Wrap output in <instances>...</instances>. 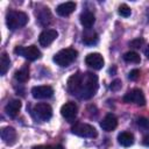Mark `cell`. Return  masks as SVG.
<instances>
[{
    "instance_id": "6da1fadb",
    "label": "cell",
    "mask_w": 149,
    "mask_h": 149,
    "mask_svg": "<svg viewBox=\"0 0 149 149\" xmlns=\"http://www.w3.org/2000/svg\"><path fill=\"white\" fill-rule=\"evenodd\" d=\"M98 90V77L91 72H76L68 79V91L80 99L92 98Z\"/></svg>"
},
{
    "instance_id": "7a4b0ae2",
    "label": "cell",
    "mask_w": 149,
    "mask_h": 149,
    "mask_svg": "<svg viewBox=\"0 0 149 149\" xmlns=\"http://www.w3.org/2000/svg\"><path fill=\"white\" fill-rule=\"evenodd\" d=\"M28 22V15L21 10H9L6 15V24L10 30L19 29L26 26Z\"/></svg>"
},
{
    "instance_id": "3957f363",
    "label": "cell",
    "mask_w": 149,
    "mask_h": 149,
    "mask_svg": "<svg viewBox=\"0 0 149 149\" xmlns=\"http://www.w3.org/2000/svg\"><path fill=\"white\" fill-rule=\"evenodd\" d=\"M78 56V51L72 49V48H66V49H62L59 50L57 54H55L54 56V62L62 66V68H65L68 65H70Z\"/></svg>"
},
{
    "instance_id": "277c9868",
    "label": "cell",
    "mask_w": 149,
    "mask_h": 149,
    "mask_svg": "<svg viewBox=\"0 0 149 149\" xmlns=\"http://www.w3.org/2000/svg\"><path fill=\"white\" fill-rule=\"evenodd\" d=\"M14 52L16 55H19V56L24 57L28 61H36V59H38L42 56L40 49L36 45H29V47H21V45H19V47H16L14 49Z\"/></svg>"
},
{
    "instance_id": "5b68a950",
    "label": "cell",
    "mask_w": 149,
    "mask_h": 149,
    "mask_svg": "<svg viewBox=\"0 0 149 149\" xmlns=\"http://www.w3.org/2000/svg\"><path fill=\"white\" fill-rule=\"evenodd\" d=\"M72 133L77 136H81V137H90V139H93V137H97L98 136V132L97 129L91 126V125H87V123H81V122H78L76 123L72 128H71Z\"/></svg>"
},
{
    "instance_id": "8992f818",
    "label": "cell",
    "mask_w": 149,
    "mask_h": 149,
    "mask_svg": "<svg viewBox=\"0 0 149 149\" xmlns=\"http://www.w3.org/2000/svg\"><path fill=\"white\" fill-rule=\"evenodd\" d=\"M33 115L41 121H48L52 116V108L49 104L38 102L33 108Z\"/></svg>"
},
{
    "instance_id": "52a82bcc",
    "label": "cell",
    "mask_w": 149,
    "mask_h": 149,
    "mask_svg": "<svg viewBox=\"0 0 149 149\" xmlns=\"http://www.w3.org/2000/svg\"><path fill=\"white\" fill-rule=\"evenodd\" d=\"M123 101L125 102H133V104H136L139 106H144L146 105L144 94L139 88H133V90L128 91L123 97Z\"/></svg>"
},
{
    "instance_id": "ba28073f",
    "label": "cell",
    "mask_w": 149,
    "mask_h": 149,
    "mask_svg": "<svg viewBox=\"0 0 149 149\" xmlns=\"http://www.w3.org/2000/svg\"><path fill=\"white\" fill-rule=\"evenodd\" d=\"M85 63L87 66L92 68L93 70H100L102 66H104V57L98 54V52H92V54H88L85 58Z\"/></svg>"
},
{
    "instance_id": "9c48e42d",
    "label": "cell",
    "mask_w": 149,
    "mask_h": 149,
    "mask_svg": "<svg viewBox=\"0 0 149 149\" xmlns=\"http://www.w3.org/2000/svg\"><path fill=\"white\" fill-rule=\"evenodd\" d=\"M31 94L35 99H48V98L52 97L54 90L51 86H48V85L35 86L31 88Z\"/></svg>"
},
{
    "instance_id": "30bf717a",
    "label": "cell",
    "mask_w": 149,
    "mask_h": 149,
    "mask_svg": "<svg viewBox=\"0 0 149 149\" xmlns=\"http://www.w3.org/2000/svg\"><path fill=\"white\" fill-rule=\"evenodd\" d=\"M57 36H58V33L55 29H45L40 34L38 42L42 47H48L56 40Z\"/></svg>"
},
{
    "instance_id": "8fae6325",
    "label": "cell",
    "mask_w": 149,
    "mask_h": 149,
    "mask_svg": "<svg viewBox=\"0 0 149 149\" xmlns=\"http://www.w3.org/2000/svg\"><path fill=\"white\" fill-rule=\"evenodd\" d=\"M77 105L72 101H69V102H65L62 108H61V114L63 118H65L66 120H73L77 115Z\"/></svg>"
},
{
    "instance_id": "7c38bea8",
    "label": "cell",
    "mask_w": 149,
    "mask_h": 149,
    "mask_svg": "<svg viewBox=\"0 0 149 149\" xmlns=\"http://www.w3.org/2000/svg\"><path fill=\"white\" fill-rule=\"evenodd\" d=\"M118 126V119L114 114L112 113H108L100 122V127L105 130V132H112Z\"/></svg>"
},
{
    "instance_id": "4fadbf2b",
    "label": "cell",
    "mask_w": 149,
    "mask_h": 149,
    "mask_svg": "<svg viewBox=\"0 0 149 149\" xmlns=\"http://www.w3.org/2000/svg\"><path fill=\"white\" fill-rule=\"evenodd\" d=\"M1 139L3 140V142L8 146H13L16 142L17 139V134L16 130L13 127H5L1 130Z\"/></svg>"
},
{
    "instance_id": "5bb4252c",
    "label": "cell",
    "mask_w": 149,
    "mask_h": 149,
    "mask_svg": "<svg viewBox=\"0 0 149 149\" xmlns=\"http://www.w3.org/2000/svg\"><path fill=\"white\" fill-rule=\"evenodd\" d=\"M20 108H21V101L19 99H13L10 100L6 106H5V112L8 116L10 118H15L19 112H20Z\"/></svg>"
},
{
    "instance_id": "9a60e30c",
    "label": "cell",
    "mask_w": 149,
    "mask_h": 149,
    "mask_svg": "<svg viewBox=\"0 0 149 149\" xmlns=\"http://www.w3.org/2000/svg\"><path fill=\"white\" fill-rule=\"evenodd\" d=\"M74 9H76V2H73V1H68V2H63V3L58 5L57 8H56V12H57V14L61 15V16H68V15H70Z\"/></svg>"
},
{
    "instance_id": "2e32d148",
    "label": "cell",
    "mask_w": 149,
    "mask_h": 149,
    "mask_svg": "<svg viewBox=\"0 0 149 149\" xmlns=\"http://www.w3.org/2000/svg\"><path fill=\"white\" fill-rule=\"evenodd\" d=\"M79 20H80V23H81L85 28L88 29V28H91V27L93 26V23H94V21H95V17H94L93 13H91V12H88V10H85V12H83V13L80 14Z\"/></svg>"
},
{
    "instance_id": "e0dca14e",
    "label": "cell",
    "mask_w": 149,
    "mask_h": 149,
    "mask_svg": "<svg viewBox=\"0 0 149 149\" xmlns=\"http://www.w3.org/2000/svg\"><path fill=\"white\" fill-rule=\"evenodd\" d=\"M118 142L123 147H130L134 143V136L132 133L122 132L118 135Z\"/></svg>"
},
{
    "instance_id": "ac0fdd59",
    "label": "cell",
    "mask_w": 149,
    "mask_h": 149,
    "mask_svg": "<svg viewBox=\"0 0 149 149\" xmlns=\"http://www.w3.org/2000/svg\"><path fill=\"white\" fill-rule=\"evenodd\" d=\"M15 79L17 80V81H20V83H26L28 79H29V69H28V66L27 65H24V66H22L19 71H16L15 72Z\"/></svg>"
},
{
    "instance_id": "d6986e66",
    "label": "cell",
    "mask_w": 149,
    "mask_h": 149,
    "mask_svg": "<svg viewBox=\"0 0 149 149\" xmlns=\"http://www.w3.org/2000/svg\"><path fill=\"white\" fill-rule=\"evenodd\" d=\"M9 65H10V59L8 57V55L6 52H2L1 55V59H0V74H5L8 69H9Z\"/></svg>"
},
{
    "instance_id": "ffe728a7",
    "label": "cell",
    "mask_w": 149,
    "mask_h": 149,
    "mask_svg": "<svg viewBox=\"0 0 149 149\" xmlns=\"http://www.w3.org/2000/svg\"><path fill=\"white\" fill-rule=\"evenodd\" d=\"M123 59L127 63H135V64H137V63L141 62L140 55L137 52H135V51H128V52H126L123 55Z\"/></svg>"
},
{
    "instance_id": "44dd1931",
    "label": "cell",
    "mask_w": 149,
    "mask_h": 149,
    "mask_svg": "<svg viewBox=\"0 0 149 149\" xmlns=\"http://www.w3.org/2000/svg\"><path fill=\"white\" fill-rule=\"evenodd\" d=\"M83 42L87 45H93L98 42V35L95 33H85L83 35Z\"/></svg>"
},
{
    "instance_id": "7402d4cb",
    "label": "cell",
    "mask_w": 149,
    "mask_h": 149,
    "mask_svg": "<svg viewBox=\"0 0 149 149\" xmlns=\"http://www.w3.org/2000/svg\"><path fill=\"white\" fill-rule=\"evenodd\" d=\"M119 14L121 15V16H123V17H128L130 14H132V9L126 5V3H122V5H120L119 6Z\"/></svg>"
},
{
    "instance_id": "603a6c76",
    "label": "cell",
    "mask_w": 149,
    "mask_h": 149,
    "mask_svg": "<svg viewBox=\"0 0 149 149\" xmlns=\"http://www.w3.org/2000/svg\"><path fill=\"white\" fill-rule=\"evenodd\" d=\"M137 125L143 129H149V120L146 119V118H139L137 119Z\"/></svg>"
},
{
    "instance_id": "cb8c5ba5",
    "label": "cell",
    "mask_w": 149,
    "mask_h": 149,
    "mask_svg": "<svg viewBox=\"0 0 149 149\" xmlns=\"http://www.w3.org/2000/svg\"><path fill=\"white\" fill-rule=\"evenodd\" d=\"M109 88H111L112 91H118V90H120V88H121V80H120V79L113 80V81L111 83V85H109Z\"/></svg>"
},
{
    "instance_id": "d4e9b609",
    "label": "cell",
    "mask_w": 149,
    "mask_h": 149,
    "mask_svg": "<svg viewBox=\"0 0 149 149\" xmlns=\"http://www.w3.org/2000/svg\"><path fill=\"white\" fill-rule=\"evenodd\" d=\"M143 43H144V41H143L142 38H136V40H133V41L129 43V45L133 47V48H136V49H137V48H140Z\"/></svg>"
},
{
    "instance_id": "484cf974",
    "label": "cell",
    "mask_w": 149,
    "mask_h": 149,
    "mask_svg": "<svg viewBox=\"0 0 149 149\" xmlns=\"http://www.w3.org/2000/svg\"><path fill=\"white\" fill-rule=\"evenodd\" d=\"M139 77H140V71H139L137 69L132 70V71L129 72V74H128V78H129L130 80H136Z\"/></svg>"
},
{
    "instance_id": "4316f807",
    "label": "cell",
    "mask_w": 149,
    "mask_h": 149,
    "mask_svg": "<svg viewBox=\"0 0 149 149\" xmlns=\"http://www.w3.org/2000/svg\"><path fill=\"white\" fill-rule=\"evenodd\" d=\"M34 149H64V148L61 144H57V146H47V147L40 146V147H35Z\"/></svg>"
},
{
    "instance_id": "83f0119b",
    "label": "cell",
    "mask_w": 149,
    "mask_h": 149,
    "mask_svg": "<svg viewBox=\"0 0 149 149\" xmlns=\"http://www.w3.org/2000/svg\"><path fill=\"white\" fill-rule=\"evenodd\" d=\"M143 144H144V146H147V147H149V135H148V136H146V137L143 139Z\"/></svg>"
},
{
    "instance_id": "f1b7e54d",
    "label": "cell",
    "mask_w": 149,
    "mask_h": 149,
    "mask_svg": "<svg viewBox=\"0 0 149 149\" xmlns=\"http://www.w3.org/2000/svg\"><path fill=\"white\" fill-rule=\"evenodd\" d=\"M144 54H146V56H147V58L149 59V47L146 49V51H144Z\"/></svg>"
}]
</instances>
